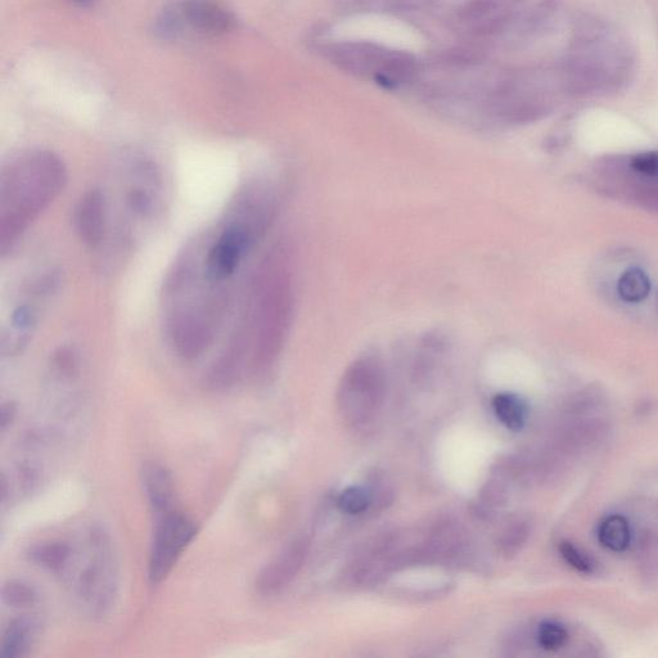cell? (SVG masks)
<instances>
[{
    "label": "cell",
    "mask_w": 658,
    "mask_h": 658,
    "mask_svg": "<svg viewBox=\"0 0 658 658\" xmlns=\"http://www.w3.org/2000/svg\"><path fill=\"white\" fill-rule=\"evenodd\" d=\"M563 561L567 563L572 569L584 575H592L597 570L596 562L593 558L588 556L587 553L581 551L575 544L570 542H561L558 545Z\"/></svg>",
    "instance_id": "obj_23"
},
{
    "label": "cell",
    "mask_w": 658,
    "mask_h": 658,
    "mask_svg": "<svg viewBox=\"0 0 658 658\" xmlns=\"http://www.w3.org/2000/svg\"><path fill=\"white\" fill-rule=\"evenodd\" d=\"M36 324H38V313L33 305L17 306L11 315L9 328L3 333V355L15 356L22 353L33 336Z\"/></svg>",
    "instance_id": "obj_11"
},
{
    "label": "cell",
    "mask_w": 658,
    "mask_h": 658,
    "mask_svg": "<svg viewBox=\"0 0 658 658\" xmlns=\"http://www.w3.org/2000/svg\"><path fill=\"white\" fill-rule=\"evenodd\" d=\"M198 533L195 521L178 511L156 517L155 534L148 562V579L159 585L168 578L171 570Z\"/></svg>",
    "instance_id": "obj_5"
},
{
    "label": "cell",
    "mask_w": 658,
    "mask_h": 658,
    "mask_svg": "<svg viewBox=\"0 0 658 658\" xmlns=\"http://www.w3.org/2000/svg\"><path fill=\"white\" fill-rule=\"evenodd\" d=\"M308 538H297L287 545L274 560L261 570L255 587L261 596H276L292 583L303 569L309 556Z\"/></svg>",
    "instance_id": "obj_6"
},
{
    "label": "cell",
    "mask_w": 658,
    "mask_h": 658,
    "mask_svg": "<svg viewBox=\"0 0 658 658\" xmlns=\"http://www.w3.org/2000/svg\"><path fill=\"white\" fill-rule=\"evenodd\" d=\"M597 536L603 547L612 552H624L632 540V530L624 516L612 515L599 524Z\"/></svg>",
    "instance_id": "obj_15"
},
{
    "label": "cell",
    "mask_w": 658,
    "mask_h": 658,
    "mask_svg": "<svg viewBox=\"0 0 658 658\" xmlns=\"http://www.w3.org/2000/svg\"><path fill=\"white\" fill-rule=\"evenodd\" d=\"M126 207L137 219H150L155 214L156 201L152 189L134 184L125 195Z\"/></svg>",
    "instance_id": "obj_18"
},
{
    "label": "cell",
    "mask_w": 658,
    "mask_h": 658,
    "mask_svg": "<svg viewBox=\"0 0 658 658\" xmlns=\"http://www.w3.org/2000/svg\"><path fill=\"white\" fill-rule=\"evenodd\" d=\"M530 535V524L525 520H516L507 526L500 536V552L504 556H513L526 543Z\"/></svg>",
    "instance_id": "obj_22"
},
{
    "label": "cell",
    "mask_w": 658,
    "mask_h": 658,
    "mask_svg": "<svg viewBox=\"0 0 658 658\" xmlns=\"http://www.w3.org/2000/svg\"><path fill=\"white\" fill-rule=\"evenodd\" d=\"M144 493L156 517L174 511L175 485L173 476L160 463L144 464L142 470Z\"/></svg>",
    "instance_id": "obj_9"
},
{
    "label": "cell",
    "mask_w": 658,
    "mask_h": 658,
    "mask_svg": "<svg viewBox=\"0 0 658 658\" xmlns=\"http://www.w3.org/2000/svg\"><path fill=\"white\" fill-rule=\"evenodd\" d=\"M372 503L371 491L363 486H350L338 497V508L350 516L363 515L372 506Z\"/></svg>",
    "instance_id": "obj_20"
},
{
    "label": "cell",
    "mask_w": 658,
    "mask_h": 658,
    "mask_svg": "<svg viewBox=\"0 0 658 658\" xmlns=\"http://www.w3.org/2000/svg\"><path fill=\"white\" fill-rule=\"evenodd\" d=\"M78 574L72 587L80 608L90 617H103L115 606L119 572L112 539L105 527L94 525L87 531Z\"/></svg>",
    "instance_id": "obj_3"
},
{
    "label": "cell",
    "mask_w": 658,
    "mask_h": 658,
    "mask_svg": "<svg viewBox=\"0 0 658 658\" xmlns=\"http://www.w3.org/2000/svg\"><path fill=\"white\" fill-rule=\"evenodd\" d=\"M42 628L38 617L25 615L17 617L8 625L0 643V657L21 658L33 647Z\"/></svg>",
    "instance_id": "obj_10"
},
{
    "label": "cell",
    "mask_w": 658,
    "mask_h": 658,
    "mask_svg": "<svg viewBox=\"0 0 658 658\" xmlns=\"http://www.w3.org/2000/svg\"><path fill=\"white\" fill-rule=\"evenodd\" d=\"M570 634L565 625L558 621L548 620L539 625L538 639L539 646L547 652H556L566 646L569 642Z\"/></svg>",
    "instance_id": "obj_21"
},
{
    "label": "cell",
    "mask_w": 658,
    "mask_h": 658,
    "mask_svg": "<svg viewBox=\"0 0 658 658\" xmlns=\"http://www.w3.org/2000/svg\"><path fill=\"white\" fill-rule=\"evenodd\" d=\"M76 2H79L80 4H89L92 3V0H76Z\"/></svg>",
    "instance_id": "obj_28"
},
{
    "label": "cell",
    "mask_w": 658,
    "mask_h": 658,
    "mask_svg": "<svg viewBox=\"0 0 658 658\" xmlns=\"http://www.w3.org/2000/svg\"><path fill=\"white\" fill-rule=\"evenodd\" d=\"M72 554H74V547L70 543L52 540V542L33 545L27 552V557L36 566L43 567L54 574H65Z\"/></svg>",
    "instance_id": "obj_12"
},
{
    "label": "cell",
    "mask_w": 658,
    "mask_h": 658,
    "mask_svg": "<svg viewBox=\"0 0 658 658\" xmlns=\"http://www.w3.org/2000/svg\"><path fill=\"white\" fill-rule=\"evenodd\" d=\"M180 31L184 26L202 34H222L232 30L236 20L228 9L214 0H184L173 8Z\"/></svg>",
    "instance_id": "obj_7"
},
{
    "label": "cell",
    "mask_w": 658,
    "mask_h": 658,
    "mask_svg": "<svg viewBox=\"0 0 658 658\" xmlns=\"http://www.w3.org/2000/svg\"><path fill=\"white\" fill-rule=\"evenodd\" d=\"M634 170L647 175H658V152L642 153L632 161Z\"/></svg>",
    "instance_id": "obj_25"
},
{
    "label": "cell",
    "mask_w": 658,
    "mask_h": 658,
    "mask_svg": "<svg viewBox=\"0 0 658 658\" xmlns=\"http://www.w3.org/2000/svg\"><path fill=\"white\" fill-rule=\"evenodd\" d=\"M493 409L498 421L511 431H521L527 421V407L524 400L515 394H499L493 400Z\"/></svg>",
    "instance_id": "obj_14"
},
{
    "label": "cell",
    "mask_w": 658,
    "mask_h": 658,
    "mask_svg": "<svg viewBox=\"0 0 658 658\" xmlns=\"http://www.w3.org/2000/svg\"><path fill=\"white\" fill-rule=\"evenodd\" d=\"M369 0H338L342 12H358L367 8Z\"/></svg>",
    "instance_id": "obj_27"
},
{
    "label": "cell",
    "mask_w": 658,
    "mask_h": 658,
    "mask_svg": "<svg viewBox=\"0 0 658 658\" xmlns=\"http://www.w3.org/2000/svg\"><path fill=\"white\" fill-rule=\"evenodd\" d=\"M619 294L629 303H638L646 299L651 290L650 278L641 269H630L620 278Z\"/></svg>",
    "instance_id": "obj_16"
},
{
    "label": "cell",
    "mask_w": 658,
    "mask_h": 658,
    "mask_svg": "<svg viewBox=\"0 0 658 658\" xmlns=\"http://www.w3.org/2000/svg\"><path fill=\"white\" fill-rule=\"evenodd\" d=\"M385 398V373L373 358H363L347 369L337 392V408L342 421L350 427L371 423Z\"/></svg>",
    "instance_id": "obj_4"
},
{
    "label": "cell",
    "mask_w": 658,
    "mask_h": 658,
    "mask_svg": "<svg viewBox=\"0 0 658 658\" xmlns=\"http://www.w3.org/2000/svg\"><path fill=\"white\" fill-rule=\"evenodd\" d=\"M255 296V309H249L256 336L254 368L265 372L281 353L291 315L290 279L277 258L265 265Z\"/></svg>",
    "instance_id": "obj_2"
},
{
    "label": "cell",
    "mask_w": 658,
    "mask_h": 658,
    "mask_svg": "<svg viewBox=\"0 0 658 658\" xmlns=\"http://www.w3.org/2000/svg\"><path fill=\"white\" fill-rule=\"evenodd\" d=\"M67 169L51 151L11 157L0 175V251L8 254L34 220L65 188Z\"/></svg>",
    "instance_id": "obj_1"
},
{
    "label": "cell",
    "mask_w": 658,
    "mask_h": 658,
    "mask_svg": "<svg viewBox=\"0 0 658 658\" xmlns=\"http://www.w3.org/2000/svg\"><path fill=\"white\" fill-rule=\"evenodd\" d=\"M503 6V0H470L464 4L459 15L463 21L472 22V24L480 22L482 25L484 22L503 15Z\"/></svg>",
    "instance_id": "obj_19"
},
{
    "label": "cell",
    "mask_w": 658,
    "mask_h": 658,
    "mask_svg": "<svg viewBox=\"0 0 658 658\" xmlns=\"http://www.w3.org/2000/svg\"><path fill=\"white\" fill-rule=\"evenodd\" d=\"M53 372L63 380H71L79 372V359L71 347H61L53 355L52 360Z\"/></svg>",
    "instance_id": "obj_24"
},
{
    "label": "cell",
    "mask_w": 658,
    "mask_h": 658,
    "mask_svg": "<svg viewBox=\"0 0 658 658\" xmlns=\"http://www.w3.org/2000/svg\"><path fill=\"white\" fill-rule=\"evenodd\" d=\"M105 193L101 189H90L76 209L75 224L81 242L89 249L96 250L105 241L107 209Z\"/></svg>",
    "instance_id": "obj_8"
},
{
    "label": "cell",
    "mask_w": 658,
    "mask_h": 658,
    "mask_svg": "<svg viewBox=\"0 0 658 658\" xmlns=\"http://www.w3.org/2000/svg\"><path fill=\"white\" fill-rule=\"evenodd\" d=\"M386 54L363 44H347L333 51V61L351 72H367L382 67Z\"/></svg>",
    "instance_id": "obj_13"
},
{
    "label": "cell",
    "mask_w": 658,
    "mask_h": 658,
    "mask_svg": "<svg viewBox=\"0 0 658 658\" xmlns=\"http://www.w3.org/2000/svg\"><path fill=\"white\" fill-rule=\"evenodd\" d=\"M16 417V407L15 404H3L2 410H0V428L2 431L11 425L13 419Z\"/></svg>",
    "instance_id": "obj_26"
},
{
    "label": "cell",
    "mask_w": 658,
    "mask_h": 658,
    "mask_svg": "<svg viewBox=\"0 0 658 658\" xmlns=\"http://www.w3.org/2000/svg\"><path fill=\"white\" fill-rule=\"evenodd\" d=\"M3 602L13 608H31L39 602V593L33 585L22 580H9L2 588Z\"/></svg>",
    "instance_id": "obj_17"
}]
</instances>
